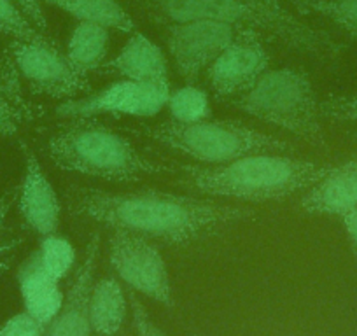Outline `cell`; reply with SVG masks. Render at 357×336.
<instances>
[{"label": "cell", "instance_id": "obj_33", "mask_svg": "<svg viewBox=\"0 0 357 336\" xmlns=\"http://www.w3.org/2000/svg\"><path fill=\"white\" fill-rule=\"evenodd\" d=\"M0 90H2V81H0Z\"/></svg>", "mask_w": 357, "mask_h": 336}, {"label": "cell", "instance_id": "obj_1", "mask_svg": "<svg viewBox=\"0 0 357 336\" xmlns=\"http://www.w3.org/2000/svg\"><path fill=\"white\" fill-rule=\"evenodd\" d=\"M67 200L72 215L170 245L198 242L254 217L250 208L156 190L111 193L72 188Z\"/></svg>", "mask_w": 357, "mask_h": 336}, {"label": "cell", "instance_id": "obj_8", "mask_svg": "<svg viewBox=\"0 0 357 336\" xmlns=\"http://www.w3.org/2000/svg\"><path fill=\"white\" fill-rule=\"evenodd\" d=\"M168 82H146L121 79L84 98H72L58 107L63 118H93L98 114L153 118L167 107L170 97Z\"/></svg>", "mask_w": 357, "mask_h": 336}, {"label": "cell", "instance_id": "obj_5", "mask_svg": "<svg viewBox=\"0 0 357 336\" xmlns=\"http://www.w3.org/2000/svg\"><path fill=\"white\" fill-rule=\"evenodd\" d=\"M319 105L310 77L289 67L266 70L249 91L233 100V107L245 114L324 147Z\"/></svg>", "mask_w": 357, "mask_h": 336}, {"label": "cell", "instance_id": "obj_18", "mask_svg": "<svg viewBox=\"0 0 357 336\" xmlns=\"http://www.w3.org/2000/svg\"><path fill=\"white\" fill-rule=\"evenodd\" d=\"M109 47V29L95 23L79 22L67 43V58L82 75L104 67Z\"/></svg>", "mask_w": 357, "mask_h": 336}, {"label": "cell", "instance_id": "obj_14", "mask_svg": "<svg viewBox=\"0 0 357 336\" xmlns=\"http://www.w3.org/2000/svg\"><path fill=\"white\" fill-rule=\"evenodd\" d=\"M301 208L310 215L343 217L357 208V160L331 167L321 181L308 188Z\"/></svg>", "mask_w": 357, "mask_h": 336}, {"label": "cell", "instance_id": "obj_23", "mask_svg": "<svg viewBox=\"0 0 357 336\" xmlns=\"http://www.w3.org/2000/svg\"><path fill=\"white\" fill-rule=\"evenodd\" d=\"M305 13L328 18L350 37H357V0H303Z\"/></svg>", "mask_w": 357, "mask_h": 336}, {"label": "cell", "instance_id": "obj_16", "mask_svg": "<svg viewBox=\"0 0 357 336\" xmlns=\"http://www.w3.org/2000/svg\"><path fill=\"white\" fill-rule=\"evenodd\" d=\"M104 68L130 81L168 82V65L160 47L144 33L133 32L128 43Z\"/></svg>", "mask_w": 357, "mask_h": 336}, {"label": "cell", "instance_id": "obj_20", "mask_svg": "<svg viewBox=\"0 0 357 336\" xmlns=\"http://www.w3.org/2000/svg\"><path fill=\"white\" fill-rule=\"evenodd\" d=\"M167 109L177 123H200L211 118V98L207 91L195 84H186L170 91Z\"/></svg>", "mask_w": 357, "mask_h": 336}, {"label": "cell", "instance_id": "obj_15", "mask_svg": "<svg viewBox=\"0 0 357 336\" xmlns=\"http://www.w3.org/2000/svg\"><path fill=\"white\" fill-rule=\"evenodd\" d=\"M18 284L26 314L47 328L58 315L65 300V294L60 289V280L53 279L40 266L39 258L33 252L20 268Z\"/></svg>", "mask_w": 357, "mask_h": 336}, {"label": "cell", "instance_id": "obj_17", "mask_svg": "<svg viewBox=\"0 0 357 336\" xmlns=\"http://www.w3.org/2000/svg\"><path fill=\"white\" fill-rule=\"evenodd\" d=\"M126 293L114 277H105L93 284L89 296V322L98 336H114L126 319Z\"/></svg>", "mask_w": 357, "mask_h": 336}, {"label": "cell", "instance_id": "obj_22", "mask_svg": "<svg viewBox=\"0 0 357 336\" xmlns=\"http://www.w3.org/2000/svg\"><path fill=\"white\" fill-rule=\"evenodd\" d=\"M0 33L13 37L15 40H22V43L56 46L50 37H46V33L40 32L26 18L25 13L13 0H0Z\"/></svg>", "mask_w": 357, "mask_h": 336}, {"label": "cell", "instance_id": "obj_30", "mask_svg": "<svg viewBox=\"0 0 357 336\" xmlns=\"http://www.w3.org/2000/svg\"><path fill=\"white\" fill-rule=\"evenodd\" d=\"M15 200H16V190L8 191V193H4L2 197H0V236H2V229H4L6 217H8L9 211H11V207H13V201Z\"/></svg>", "mask_w": 357, "mask_h": 336}, {"label": "cell", "instance_id": "obj_10", "mask_svg": "<svg viewBox=\"0 0 357 336\" xmlns=\"http://www.w3.org/2000/svg\"><path fill=\"white\" fill-rule=\"evenodd\" d=\"M236 32L235 26L208 20L172 23L167 30V47L178 75L193 84L233 43Z\"/></svg>", "mask_w": 357, "mask_h": 336}, {"label": "cell", "instance_id": "obj_29", "mask_svg": "<svg viewBox=\"0 0 357 336\" xmlns=\"http://www.w3.org/2000/svg\"><path fill=\"white\" fill-rule=\"evenodd\" d=\"M343 228H345L347 236H349L350 243H352V249L357 256V208H354L352 212H349L347 215L342 217Z\"/></svg>", "mask_w": 357, "mask_h": 336}, {"label": "cell", "instance_id": "obj_4", "mask_svg": "<svg viewBox=\"0 0 357 336\" xmlns=\"http://www.w3.org/2000/svg\"><path fill=\"white\" fill-rule=\"evenodd\" d=\"M47 154L65 172L114 183L177 174L175 168L140 154L128 139L91 118L72 119L58 128L47 139Z\"/></svg>", "mask_w": 357, "mask_h": 336}, {"label": "cell", "instance_id": "obj_6", "mask_svg": "<svg viewBox=\"0 0 357 336\" xmlns=\"http://www.w3.org/2000/svg\"><path fill=\"white\" fill-rule=\"evenodd\" d=\"M151 139L200 163L225 165L250 154H286L296 146L282 137L250 128L240 121L177 123L174 119L146 128Z\"/></svg>", "mask_w": 357, "mask_h": 336}, {"label": "cell", "instance_id": "obj_35", "mask_svg": "<svg viewBox=\"0 0 357 336\" xmlns=\"http://www.w3.org/2000/svg\"><path fill=\"white\" fill-rule=\"evenodd\" d=\"M193 336H197V335H193Z\"/></svg>", "mask_w": 357, "mask_h": 336}, {"label": "cell", "instance_id": "obj_27", "mask_svg": "<svg viewBox=\"0 0 357 336\" xmlns=\"http://www.w3.org/2000/svg\"><path fill=\"white\" fill-rule=\"evenodd\" d=\"M23 13H25L26 18L37 26L43 33H46L47 30V20L46 15L43 11V4H40V0H13Z\"/></svg>", "mask_w": 357, "mask_h": 336}, {"label": "cell", "instance_id": "obj_11", "mask_svg": "<svg viewBox=\"0 0 357 336\" xmlns=\"http://www.w3.org/2000/svg\"><path fill=\"white\" fill-rule=\"evenodd\" d=\"M270 70V53L261 33L238 29L233 43L208 67L207 79L218 97H240Z\"/></svg>", "mask_w": 357, "mask_h": 336}, {"label": "cell", "instance_id": "obj_2", "mask_svg": "<svg viewBox=\"0 0 357 336\" xmlns=\"http://www.w3.org/2000/svg\"><path fill=\"white\" fill-rule=\"evenodd\" d=\"M331 170L329 165L286 154H250L212 168L184 167L178 184L191 191L240 201H282L308 190Z\"/></svg>", "mask_w": 357, "mask_h": 336}, {"label": "cell", "instance_id": "obj_13", "mask_svg": "<svg viewBox=\"0 0 357 336\" xmlns=\"http://www.w3.org/2000/svg\"><path fill=\"white\" fill-rule=\"evenodd\" d=\"M98 254H100V233L97 231L86 245L84 259L75 273L74 282L65 294L58 315L46 328L44 336H91L89 296L95 284Z\"/></svg>", "mask_w": 357, "mask_h": 336}, {"label": "cell", "instance_id": "obj_34", "mask_svg": "<svg viewBox=\"0 0 357 336\" xmlns=\"http://www.w3.org/2000/svg\"><path fill=\"white\" fill-rule=\"evenodd\" d=\"M354 137H356V139H357V133H356V135H354Z\"/></svg>", "mask_w": 357, "mask_h": 336}, {"label": "cell", "instance_id": "obj_3", "mask_svg": "<svg viewBox=\"0 0 357 336\" xmlns=\"http://www.w3.org/2000/svg\"><path fill=\"white\" fill-rule=\"evenodd\" d=\"M151 13L168 23L208 20L235 29L270 33L291 49L333 60L342 46L328 32L314 29L291 15L280 0H140Z\"/></svg>", "mask_w": 357, "mask_h": 336}, {"label": "cell", "instance_id": "obj_32", "mask_svg": "<svg viewBox=\"0 0 357 336\" xmlns=\"http://www.w3.org/2000/svg\"><path fill=\"white\" fill-rule=\"evenodd\" d=\"M289 2L298 9V13H300V15H307V13H305V8H303V0H289Z\"/></svg>", "mask_w": 357, "mask_h": 336}, {"label": "cell", "instance_id": "obj_7", "mask_svg": "<svg viewBox=\"0 0 357 336\" xmlns=\"http://www.w3.org/2000/svg\"><path fill=\"white\" fill-rule=\"evenodd\" d=\"M109 261L132 291L165 307L174 305L167 263L149 238L125 229H114L109 240Z\"/></svg>", "mask_w": 357, "mask_h": 336}, {"label": "cell", "instance_id": "obj_19", "mask_svg": "<svg viewBox=\"0 0 357 336\" xmlns=\"http://www.w3.org/2000/svg\"><path fill=\"white\" fill-rule=\"evenodd\" d=\"M40 2H46L74 16L77 22L95 23L119 32H135V22L118 0H40Z\"/></svg>", "mask_w": 357, "mask_h": 336}, {"label": "cell", "instance_id": "obj_24", "mask_svg": "<svg viewBox=\"0 0 357 336\" xmlns=\"http://www.w3.org/2000/svg\"><path fill=\"white\" fill-rule=\"evenodd\" d=\"M322 119L335 123H357V93L328 97L319 105Z\"/></svg>", "mask_w": 357, "mask_h": 336}, {"label": "cell", "instance_id": "obj_31", "mask_svg": "<svg viewBox=\"0 0 357 336\" xmlns=\"http://www.w3.org/2000/svg\"><path fill=\"white\" fill-rule=\"evenodd\" d=\"M144 324H146V329H147V333H149V336H167L160 328H158L156 324H154L153 321H151L147 310H144Z\"/></svg>", "mask_w": 357, "mask_h": 336}, {"label": "cell", "instance_id": "obj_26", "mask_svg": "<svg viewBox=\"0 0 357 336\" xmlns=\"http://www.w3.org/2000/svg\"><path fill=\"white\" fill-rule=\"evenodd\" d=\"M22 112L0 95V137H11L20 130Z\"/></svg>", "mask_w": 357, "mask_h": 336}, {"label": "cell", "instance_id": "obj_25", "mask_svg": "<svg viewBox=\"0 0 357 336\" xmlns=\"http://www.w3.org/2000/svg\"><path fill=\"white\" fill-rule=\"evenodd\" d=\"M46 326L37 322L26 312L13 315L0 326V336H44Z\"/></svg>", "mask_w": 357, "mask_h": 336}, {"label": "cell", "instance_id": "obj_9", "mask_svg": "<svg viewBox=\"0 0 357 336\" xmlns=\"http://www.w3.org/2000/svg\"><path fill=\"white\" fill-rule=\"evenodd\" d=\"M13 65L39 93L58 100H72L91 91L86 75L79 74L58 46L15 40L9 46Z\"/></svg>", "mask_w": 357, "mask_h": 336}, {"label": "cell", "instance_id": "obj_28", "mask_svg": "<svg viewBox=\"0 0 357 336\" xmlns=\"http://www.w3.org/2000/svg\"><path fill=\"white\" fill-rule=\"evenodd\" d=\"M128 298H130V308H132L133 324H135L137 336H149V333H147L146 329V324H144V310H146V307H144L142 301L137 298L135 291H130Z\"/></svg>", "mask_w": 357, "mask_h": 336}, {"label": "cell", "instance_id": "obj_21", "mask_svg": "<svg viewBox=\"0 0 357 336\" xmlns=\"http://www.w3.org/2000/svg\"><path fill=\"white\" fill-rule=\"evenodd\" d=\"M36 254L39 258L40 266L56 280L63 279L75 263V249L70 240L56 235V233L43 236Z\"/></svg>", "mask_w": 357, "mask_h": 336}, {"label": "cell", "instance_id": "obj_12", "mask_svg": "<svg viewBox=\"0 0 357 336\" xmlns=\"http://www.w3.org/2000/svg\"><path fill=\"white\" fill-rule=\"evenodd\" d=\"M22 151L25 158V174L22 184L16 190L18 211L25 224L37 235H53L60 224V198L44 174L36 153L26 144H22Z\"/></svg>", "mask_w": 357, "mask_h": 336}]
</instances>
